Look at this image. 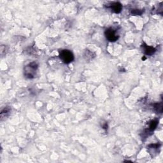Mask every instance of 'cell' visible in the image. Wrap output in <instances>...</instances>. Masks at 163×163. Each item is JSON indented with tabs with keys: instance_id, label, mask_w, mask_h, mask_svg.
<instances>
[{
	"instance_id": "6",
	"label": "cell",
	"mask_w": 163,
	"mask_h": 163,
	"mask_svg": "<svg viewBox=\"0 0 163 163\" xmlns=\"http://www.w3.org/2000/svg\"><path fill=\"white\" fill-rule=\"evenodd\" d=\"M154 109L157 113H162V103L154 104Z\"/></svg>"
},
{
	"instance_id": "4",
	"label": "cell",
	"mask_w": 163,
	"mask_h": 163,
	"mask_svg": "<svg viewBox=\"0 0 163 163\" xmlns=\"http://www.w3.org/2000/svg\"><path fill=\"white\" fill-rule=\"evenodd\" d=\"M109 8L111 9L113 12L119 14L121 12V10L122 9V5L119 2H114L110 5Z\"/></svg>"
},
{
	"instance_id": "3",
	"label": "cell",
	"mask_w": 163,
	"mask_h": 163,
	"mask_svg": "<svg viewBox=\"0 0 163 163\" xmlns=\"http://www.w3.org/2000/svg\"><path fill=\"white\" fill-rule=\"evenodd\" d=\"M157 124H158V120H152V121L150 122V123L149 124V128L147 129L146 130H145V133L146 134V136L150 135L152 133H153V131L157 128Z\"/></svg>"
},
{
	"instance_id": "1",
	"label": "cell",
	"mask_w": 163,
	"mask_h": 163,
	"mask_svg": "<svg viewBox=\"0 0 163 163\" xmlns=\"http://www.w3.org/2000/svg\"><path fill=\"white\" fill-rule=\"evenodd\" d=\"M61 59L66 64H69L74 59V56L69 50H62L59 52Z\"/></svg>"
},
{
	"instance_id": "7",
	"label": "cell",
	"mask_w": 163,
	"mask_h": 163,
	"mask_svg": "<svg viewBox=\"0 0 163 163\" xmlns=\"http://www.w3.org/2000/svg\"><path fill=\"white\" fill-rule=\"evenodd\" d=\"M143 12H142L140 10H132V12H131L132 14H134V15H141V14H142Z\"/></svg>"
},
{
	"instance_id": "2",
	"label": "cell",
	"mask_w": 163,
	"mask_h": 163,
	"mask_svg": "<svg viewBox=\"0 0 163 163\" xmlns=\"http://www.w3.org/2000/svg\"><path fill=\"white\" fill-rule=\"evenodd\" d=\"M104 35L107 39L111 42H115L119 39V35L117 34L116 31L112 28L107 29L105 31Z\"/></svg>"
},
{
	"instance_id": "5",
	"label": "cell",
	"mask_w": 163,
	"mask_h": 163,
	"mask_svg": "<svg viewBox=\"0 0 163 163\" xmlns=\"http://www.w3.org/2000/svg\"><path fill=\"white\" fill-rule=\"evenodd\" d=\"M142 47L143 48L144 54L147 56H151L152 54H154L156 51V50L154 48V47L146 45V44L142 45Z\"/></svg>"
}]
</instances>
